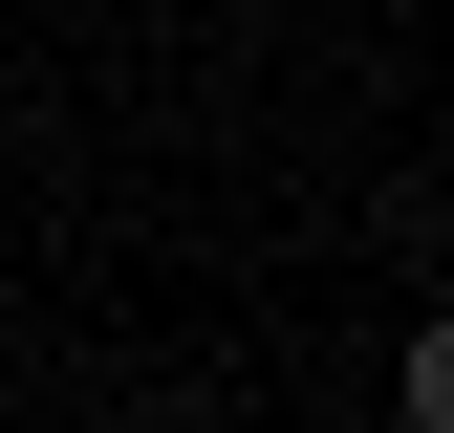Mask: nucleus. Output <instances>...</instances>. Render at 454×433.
I'll return each instance as SVG.
<instances>
[{"label": "nucleus", "mask_w": 454, "mask_h": 433, "mask_svg": "<svg viewBox=\"0 0 454 433\" xmlns=\"http://www.w3.org/2000/svg\"><path fill=\"white\" fill-rule=\"evenodd\" d=\"M389 412H411V433H454V325H411V368H389Z\"/></svg>", "instance_id": "f257e3e1"}]
</instances>
